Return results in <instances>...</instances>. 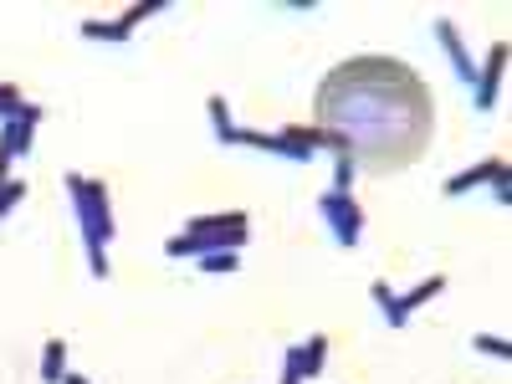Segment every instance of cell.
I'll use <instances>...</instances> for the list:
<instances>
[{
    "instance_id": "9a60e30c",
    "label": "cell",
    "mask_w": 512,
    "mask_h": 384,
    "mask_svg": "<svg viewBox=\"0 0 512 384\" xmlns=\"http://www.w3.org/2000/svg\"><path fill=\"white\" fill-rule=\"evenodd\" d=\"M354 175H359V159L344 149L338 154V164H333V190H344V195H354Z\"/></svg>"
},
{
    "instance_id": "44dd1931",
    "label": "cell",
    "mask_w": 512,
    "mask_h": 384,
    "mask_svg": "<svg viewBox=\"0 0 512 384\" xmlns=\"http://www.w3.org/2000/svg\"><path fill=\"white\" fill-rule=\"evenodd\" d=\"M62 384H93V379H88V374H72V369H67V374H62Z\"/></svg>"
},
{
    "instance_id": "8992f818",
    "label": "cell",
    "mask_w": 512,
    "mask_h": 384,
    "mask_svg": "<svg viewBox=\"0 0 512 384\" xmlns=\"http://www.w3.org/2000/svg\"><path fill=\"white\" fill-rule=\"evenodd\" d=\"M497 180H507V159H482V164L466 169V175H451L446 180V195H472V190L497 185Z\"/></svg>"
},
{
    "instance_id": "d6986e66",
    "label": "cell",
    "mask_w": 512,
    "mask_h": 384,
    "mask_svg": "<svg viewBox=\"0 0 512 384\" xmlns=\"http://www.w3.org/2000/svg\"><path fill=\"white\" fill-rule=\"evenodd\" d=\"M21 200H26V180H6V185H0V221H6Z\"/></svg>"
},
{
    "instance_id": "52a82bcc",
    "label": "cell",
    "mask_w": 512,
    "mask_h": 384,
    "mask_svg": "<svg viewBox=\"0 0 512 384\" xmlns=\"http://www.w3.org/2000/svg\"><path fill=\"white\" fill-rule=\"evenodd\" d=\"M436 36H441V47H446V57H451V67H456V77L472 88L477 82V67H472V52H466V41H461V31H456V21H436Z\"/></svg>"
},
{
    "instance_id": "6da1fadb",
    "label": "cell",
    "mask_w": 512,
    "mask_h": 384,
    "mask_svg": "<svg viewBox=\"0 0 512 384\" xmlns=\"http://www.w3.org/2000/svg\"><path fill=\"white\" fill-rule=\"evenodd\" d=\"M67 195H72V216H77V226H82V251H88V272L103 282V277H108V241L118 236L108 185H103V180L67 175Z\"/></svg>"
},
{
    "instance_id": "277c9868",
    "label": "cell",
    "mask_w": 512,
    "mask_h": 384,
    "mask_svg": "<svg viewBox=\"0 0 512 384\" xmlns=\"http://www.w3.org/2000/svg\"><path fill=\"white\" fill-rule=\"evenodd\" d=\"M502 67H507V41H497V47L487 52V67L477 72V82H472V103H477V113H492V103H497V82H502Z\"/></svg>"
},
{
    "instance_id": "ac0fdd59",
    "label": "cell",
    "mask_w": 512,
    "mask_h": 384,
    "mask_svg": "<svg viewBox=\"0 0 512 384\" xmlns=\"http://www.w3.org/2000/svg\"><path fill=\"white\" fill-rule=\"evenodd\" d=\"M472 349L487 354V359H507V354H512V344H507V338H497V333H477V338H472Z\"/></svg>"
},
{
    "instance_id": "ffe728a7",
    "label": "cell",
    "mask_w": 512,
    "mask_h": 384,
    "mask_svg": "<svg viewBox=\"0 0 512 384\" xmlns=\"http://www.w3.org/2000/svg\"><path fill=\"white\" fill-rule=\"evenodd\" d=\"M282 384H303V364H297V344L282 354Z\"/></svg>"
},
{
    "instance_id": "4fadbf2b",
    "label": "cell",
    "mask_w": 512,
    "mask_h": 384,
    "mask_svg": "<svg viewBox=\"0 0 512 384\" xmlns=\"http://www.w3.org/2000/svg\"><path fill=\"white\" fill-rule=\"evenodd\" d=\"M82 36H88V41H113V47H128V41H134L118 21H88V26H82Z\"/></svg>"
},
{
    "instance_id": "7c38bea8",
    "label": "cell",
    "mask_w": 512,
    "mask_h": 384,
    "mask_svg": "<svg viewBox=\"0 0 512 384\" xmlns=\"http://www.w3.org/2000/svg\"><path fill=\"white\" fill-rule=\"evenodd\" d=\"M205 108H210V123H216V139H221V144H236V118H231L226 98H210Z\"/></svg>"
},
{
    "instance_id": "3957f363",
    "label": "cell",
    "mask_w": 512,
    "mask_h": 384,
    "mask_svg": "<svg viewBox=\"0 0 512 384\" xmlns=\"http://www.w3.org/2000/svg\"><path fill=\"white\" fill-rule=\"evenodd\" d=\"M318 216H323L328 236L344 246V251H354V246L364 241V210H359L354 195H344V190H323V195H318Z\"/></svg>"
},
{
    "instance_id": "7a4b0ae2",
    "label": "cell",
    "mask_w": 512,
    "mask_h": 384,
    "mask_svg": "<svg viewBox=\"0 0 512 384\" xmlns=\"http://www.w3.org/2000/svg\"><path fill=\"white\" fill-rule=\"evenodd\" d=\"M246 210H221V216H190V226L175 236V241H164V256H210V251H241L246 246Z\"/></svg>"
},
{
    "instance_id": "8fae6325",
    "label": "cell",
    "mask_w": 512,
    "mask_h": 384,
    "mask_svg": "<svg viewBox=\"0 0 512 384\" xmlns=\"http://www.w3.org/2000/svg\"><path fill=\"white\" fill-rule=\"evenodd\" d=\"M369 297H374V308L384 313V323H390V328H405V318H400V308H395V287H390V282H374Z\"/></svg>"
},
{
    "instance_id": "ba28073f",
    "label": "cell",
    "mask_w": 512,
    "mask_h": 384,
    "mask_svg": "<svg viewBox=\"0 0 512 384\" xmlns=\"http://www.w3.org/2000/svg\"><path fill=\"white\" fill-rule=\"evenodd\" d=\"M441 292H446V272H436V277H425L420 287H410L405 297H395V308H400V318L410 323V313H415V308H425V303H436Z\"/></svg>"
},
{
    "instance_id": "5b68a950",
    "label": "cell",
    "mask_w": 512,
    "mask_h": 384,
    "mask_svg": "<svg viewBox=\"0 0 512 384\" xmlns=\"http://www.w3.org/2000/svg\"><path fill=\"white\" fill-rule=\"evenodd\" d=\"M236 144H246V149H262V154H277V159H292V164L313 159V154H303L297 144H287V139H282V128H277V134H267V128H236Z\"/></svg>"
},
{
    "instance_id": "9c48e42d",
    "label": "cell",
    "mask_w": 512,
    "mask_h": 384,
    "mask_svg": "<svg viewBox=\"0 0 512 384\" xmlns=\"http://www.w3.org/2000/svg\"><path fill=\"white\" fill-rule=\"evenodd\" d=\"M328 359V333H313L308 344H297V364H303V379H318Z\"/></svg>"
},
{
    "instance_id": "2e32d148",
    "label": "cell",
    "mask_w": 512,
    "mask_h": 384,
    "mask_svg": "<svg viewBox=\"0 0 512 384\" xmlns=\"http://www.w3.org/2000/svg\"><path fill=\"white\" fill-rule=\"evenodd\" d=\"M21 108H26L21 88H16V82H0V123H16V118H21Z\"/></svg>"
},
{
    "instance_id": "e0dca14e",
    "label": "cell",
    "mask_w": 512,
    "mask_h": 384,
    "mask_svg": "<svg viewBox=\"0 0 512 384\" xmlns=\"http://www.w3.org/2000/svg\"><path fill=\"white\" fill-rule=\"evenodd\" d=\"M159 11H164V0H139V6H128V11L118 16V26H123L128 36H134V26H139V21H149V16H159Z\"/></svg>"
},
{
    "instance_id": "30bf717a",
    "label": "cell",
    "mask_w": 512,
    "mask_h": 384,
    "mask_svg": "<svg viewBox=\"0 0 512 384\" xmlns=\"http://www.w3.org/2000/svg\"><path fill=\"white\" fill-rule=\"evenodd\" d=\"M62 374H67V344L47 338V349H41V384H62Z\"/></svg>"
},
{
    "instance_id": "5bb4252c",
    "label": "cell",
    "mask_w": 512,
    "mask_h": 384,
    "mask_svg": "<svg viewBox=\"0 0 512 384\" xmlns=\"http://www.w3.org/2000/svg\"><path fill=\"white\" fill-rule=\"evenodd\" d=\"M200 272H210V277L241 272V251H210V256H200Z\"/></svg>"
}]
</instances>
